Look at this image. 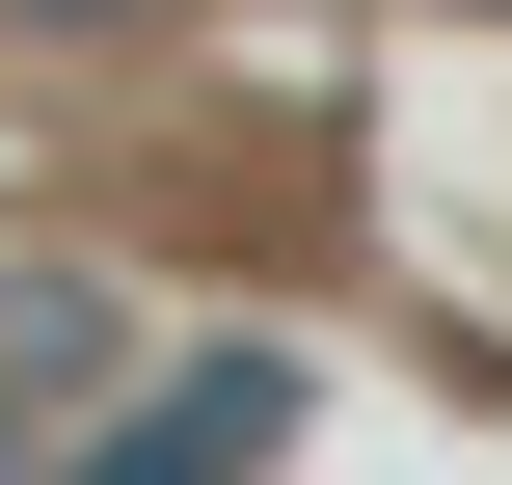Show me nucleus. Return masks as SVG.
<instances>
[{
  "mask_svg": "<svg viewBox=\"0 0 512 485\" xmlns=\"http://www.w3.org/2000/svg\"><path fill=\"white\" fill-rule=\"evenodd\" d=\"M270 432H297V351H189V378H135V432L81 485H270Z\"/></svg>",
  "mask_w": 512,
  "mask_h": 485,
  "instance_id": "obj_1",
  "label": "nucleus"
}]
</instances>
